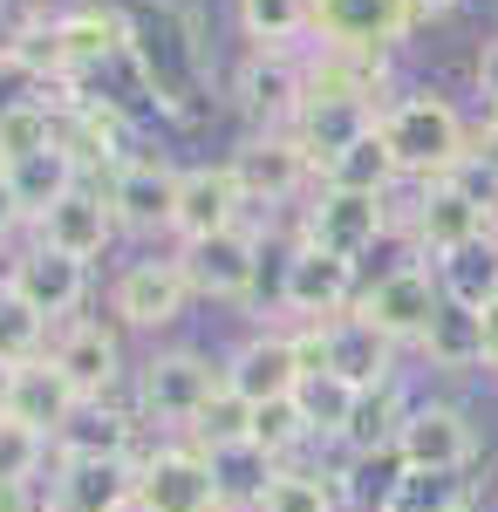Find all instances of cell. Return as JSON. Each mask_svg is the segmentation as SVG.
Masks as SVG:
<instances>
[{"instance_id": "obj_4", "label": "cell", "mask_w": 498, "mask_h": 512, "mask_svg": "<svg viewBox=\"0 0 498 512\" xmlns=\"http://www.w3.org/2000/svg\"><path fill=\"white\" fill-rule=\"evenodd\" d=\"M137 512H226L192 437H157L137 451Z\"/></svg>"}, {"instance_id": "obj_9", "label": "cell", "mask_w": 498, "mask_h": 512, "mask_svg": "<svg viewBox=\"0 0 498 512\" xmlns=\"http://www.w3.org/2000/svg\"><path fill=\"white\" fill-rule=\"evenodd\" d=\"M498 219L478 205V198L464 192L458 178H437V185H417V198H410V212H403V233L417 239L423 267H437L444 253H458V246H471V239H485Z\"/></svg>"}, {"instance_id": "obj_8", "label": "cell", "mask_w": 498, "mask_h": 512, "mask_svg": "<svg viewBox=\"0 0 498 512\" xmlns=\"http://www.w3.org/2000/svg\"><path fill=\"white\" fill-rule=\"evenodd\" d=\"M35 512H137V458H55Z\"/></svg>"}, {"instance_id": "obj_25", "label": "cell", "mask_w": 498, "mask_h": 512, "mask_svg": "<svg viewBox=\"0 0 498 512\" xmlns=\"http://www.w3.org/2000/svg\"><path fill=\"white\" fill-rule=\"evenodd\" d=\"M62 144L76 151L82 171H116V164L130 158V117H123L116 103H103V96H76Z\"/></svg>"}, {"instance_id": "obj_19", "label": "cell", "mask_w": 498, "mask_h": 512, "mask_svg": "<svg viewBox=\"0 0 498 512\" xmlns=\"http://www.w3.org/2000/svg\"><path fill=\"white\" fill-rule=\"evenodd\" d=\"M232 96H239V110L260 130H287L294 110H301V96H307V69L287 48H253L239 62V76H232Z\"/></svg>"}, {"instance_id": "obj_30", "label": "cell", "mask_w": 498, "mask_h": 512, "mask_svg": "<svg viewBox=\"0 0 498 512\" xmlns=\"http://www.w3.org/2000/svg\"><path fill=\"white\" fill-rule=\"evenodd\" d=\"M205 465H212V485H219V506H226V512H253V506H260V492H267V478L280 472L253 437H246V444H219V451H205Z\"/></svg>"}, {"instance_id": "obj_31", "label": "cell", "mask_w": 498, "mask_h": 512, "mask_svg": "<svg viewBox=\"0 0 498 512\" xmlns=\"http://www.w3.org/2000/svg\"><path fill=\"white\" fill-rule=\"evenodd\" d=\"M437 287H444V301H458V308H492L498 301V239H471L458 253H444L437 260Z\"/></svg>"}, {"instance_id": "obj_43", "label": "cell", "mask_w": 498, "mask_h": 512, "mask_svg": "<svg viewBox=\"0 0 498 512\" xmlns=\"http://www.w3.org/2000/svg\"><path fill=\"white\" fill-rule=\"evenodd\" d=\"M478 96H485V110H498V35L478 48Z\"/></svg>"}, {"instance_id": "obj_3", "label": "cell", "mask_w": 498, "mask_h": 512, "mask_svg": "<svg viewBox=\"0 0 498 512\" xmlns=\"http://www.w3.org/2000/svg\"><path fill=\"white\" fill-rule=\"evenodd\" d=\"M294 349H301V376L328 369V376H342V383H355V390L396 383V355H403L362 308H348V315H335V321L294 328Z\"/></svg>"}, {"instance_id": "obj_12", "label": "cell", "mask_w": 498, "mask_h": 512, "mask_svg": "<svg viewBox=\"0 0 498 512\" xmlns=\"http://www.w3.org/2000/svg\"><path fill=\"white\" fill-rule=\"evenodd\" d=\"M178 185H185V171L164 158H123L103 178V192H110V212L123 233H171V219H178Z\"/></svg>"}, {"instance_id": "obj_16", "label": "cell", "mask_w": 498, "mask_h": 512, "mask_svg": "<svg viewBox=\"0 0 498 512\" xmlns=\"http://www.w3.org/2000/svg\"><path fill=\"white\" fill-rule=\"evenodd\" d=\"M0 280H7L41 321H55V328H69L76 308L89 301V267L69 260V253H55V246H28V253H14Z\"/></svg>"}, {"instance_id": "obj_38", "label": "cell", "mask_w": 498, "mask_h": 512, "mask_svg": "<svg viewBox=\"0 0 498 512\" xmlns=\"http://www.w3.org/2000/svg\"><path fill=\"white\" fill-rule=\"evenodd\" d=\"M253 444L267 451L273 465H294L307 444H314L301 403H294V396H280V403H253Z\"/></svg>"}, {"instance_id": "obj_32", "label": "cell", "mask_w": 498, "mask_h": 512, "mask_svg": "<svg viewBox=\"0 0 498 512\" xmlns=\"http://www.w3.org/2000/svg\"><path fill=\"white\" fill-rule=\"evenodd\" d=\"M403 417H410V396H403V376L396 383H376V390L355 396V410H348V431L335 451H376V444H396V431H403Z\"/></svg>"}, {"instance_id": "obj_29", "label": "cell", "mask_w": 498, "mask_h": 512, "mask_svg": "<svg viewBox=\"0 0 498 512\" xmlns=\"http://www.w3.org/2000/svg\"><path fill=\"white\" fill-rule=\"evenodd\" d=\"M314 185H335V192H376L389 198L396 185H403V171H396V158H389L383 130H369V137H355L342 158H328L321 171H314Z\"/></svg>"}, {"instance_id": "obj_20", "label": "cell", "mask_w": 498, "mask_h": 512, "mask_svg": "<svg viewBox=\"0 0 498 512\" xmlns=\"http://www.w3.org/2000/svg\"><path fill=\"white\" fill-rule=\"evenodd\" d=\"M123 233L110 212V192L103 185H76V192L62 198V205H48L35 219V246H55V253H69V260H103L110 253V239Z\"/></svg>"}, {"instance_id": "obj_10", "label": "cell", "mask_w": 498, "mask_h": 512, "mask_svg": "<svg viewBox=\"0 0 498 512\" xmlns=\"http://www.w3.org/2000/svg\"><path fill=\"white\" fill-rule=\"evenodd\" d=\"M355 308L383 328L396 349H417L423 328L437 321V308H444V287H437V267H396V274L383 280H362V294H355Z\"/></svg>"}, {"instance_id": "obj_15", "label": "cell", "mask_w": 498, "mask_h": 512, "mask_svg": "<svg viewBox=\"0 0 498 512\" xmlns=\"http://www.w3.org/2000/svg\"><path fill=\"white\" fill-rule=\"evenodd\" d=\"M417 28L410 0H314V35L342 55H389Z\"/></svg>"}, {"instance_id": "obj_37", "label": "cell", "mask_w": 498, "mask_h": 512, "mask_svg": "<svg viewBox=\"0 0 498 512\" xmlns=\"http://www.w3.org/2000/svg\"><path fill=\"white\" fill-rule=\"evenodd\" d=\"M55 137H62V123H55V110H48L41 96H21V103L0 110V164L35 158V151H48Z\"/></svg>"}, {"instance_id": "obj_46", "label": "cell", "mask_w": 498, "mask_h": 512, "mask_svg": "<svg viewBox=\"0 0 498 512\" xmlns=\"http://www.w3.org/2000/svg\"><path fill=\"white\" fill-rule=\"evenodd\" d=\"M14 226H21V212H14V198H7V185H0V239L14 233Z\"/></svg>"}, {"instance_id": "obj_14", "label": "cell", "mask_w": 498, "mask_h": 512, "mask_svg": "<svg viewBox=\"0 0 498 512\" xmlns=\"http://www.w3.org/2000/svg\"><path fill=\"white\" fill-rule=\"evenodd\" d=\"M226 164L239 178V192H246V205H287L301 185H314V158L301 151L294 130H253Z\"/></svg>"}, {"instance_id": "obj_42", "label": "cell", "mask_w": 498, "mask_h": 512, "mask_svg": "<svg viewBox=\"0 0 498 512\" xmlns=\"http://www.w3.org/2000/svg\"><path fill=\"white\" fill-rule=\"evenodd\" d=\"M471 158L485 164L498 178V110H485V123H478V137H471Z\"/></svg>"}, {"instance_id": "obj_47", "label": "cell", "mask_w": 498, "mask_h": 512, "mask_svg": "<svg viewBox=\"0 0 498 512\" xmlns=\"http://www.w3.org/2000/svg\"><path fill=\"white\" fill-rule=\"evenodd\" d=\"M7 383H14V369L0 362V417H7Z\"/></svg>"}, {"instance_id": "obj_6", "label": "cell", "mask_w": 498, "mask_h": 512, "mask_svg": "<svg viewBox=\"0 0 498 512\" xmlns=\"http://www.w3.org/2000/svg\"><path fill=\"white\" fill-rule=\"evenodd\" d=\"M396 226V205L376 192H335V185H314L301 212V239L307 246H321V253H342V260H369L376 253V239Z\"/></svg>"}, {"instance_id": "obj_36", "label": "cell", "mask_w": 498, "mask_h": 512, "mask_svg": "<svg viewBox=\"0 0 498 512\" xmlns=\"http://www.w3.org/2000/svg\"><path fill=\"white\" fill-rule=\"evenodd\" d=\"M48 342H55V321H41L7 280H0V362L7 369H21V362H41L48 355Z\"/></svg>"}, {"instance_id": "obj_35", "label": "cell", "mask_w": 498, "mask_h": 512, "mask_svg": "<svg viewBox=\"0 0 498 512\" xmlns=\"http://www.w3.org/2000/svg\"><path fill=\"white\" fill-rule=\"evenodd\" d=\"M355 383H342V376H328V369H314V376H301V390H294V403H301L307 431H314V444H342L348 431V410H355Z\"/></svg>"}, {"instance_id": "obj_33", "label": "cell", "mask_w": 498, "mask_h": 512, "mask_svg": "<svg viewBox=\"0 0 498 512\" xmlns=\"http://www.w3.org/2000/svg\"><path fill=\"white\" fill-rule=\"evenodd\" d=\"M253 512H342V492H335V465H280L267 478V492H260V506Z\"/></svg>"}, {"instance_id": "obj_50", "label": "cell", "mask_w": 498, "mask_h": 512, "mask_svg": "<svg viewBox=\"0 0 498 512\" xmlns=\"http://www.w3.org/2000/svg\"><path fill=\"white\" fill-rule=\"evenodd\" d=\"M492 369H498V362H492Z\"/></svg>"}, {"instance_id": "obj_2", "label": "cell", "mask_w": 498, "mask_h": 512, "mask_svg": "<svg viewBox=\"0 0 498 512\" xmlns=\"http://www.w3.org/2000/svg\"><path fill=\"white\" fill-rule=\"evenodd\" d=\"M219 390H226V369L205 349H157L144 369H130V403L157 437H185Z\"/></svg>"}, {"instance_id": "obj_23", "label": "cell", "mask_w": 498, "mask_h": 512, "mask_svg": "<svg viewBox=\"0 0 498 512\" xmlns=\"http://www.w3.org/2000/svg\"><path fill=\"white\" fill-rule=\"evenodd\" d=\"M76 410H82V396H76V383L55 369V355L14 369V383H7V417H14V424H28V431H41L55 444V431H62Z\"/></svg>"}, {"instance_id": "obj_21", "label": "cell", "mask_w": 498, "mask_h": 512, "mask_svg": "<svg viewBox=\"0 0 498 512\" xmlns=\"http://www.w3.org/2000/svg\"><path fill=\"white\" fill-rule=\"evenodd\" d=\"M246 226V192L232 178V164H192L185 185H178V219H171V239H212Z\"/></svg>"}, {"instance_id": "obj_26", "label": "cell", "mask_w": 498, "mask_h": 512, "mask_svg": "<svg viewBox=\"0 0 498 512\" xmlns=\"http://www.w3.org/2000/svg\"><path fill=\"white\" fill-rule=\"evenodd\" d=\"M410 478V458L396 444H376V451H348L335 465V492H342V512H389L396 492Z\"/></svg>"}, {"instance_id": "obj_49", "label": "cell", "mask_w": 498, "mask_h": 512, "mask_svg": "<svg viewBox=\"0 0 498 512\" xmlns=\"http://www.w3.org/2000/svg\"><path fill=\"white\" fill-rule=\"evenodd\" d=\"M0 62H7V41H0Z\"/></svg>"}, {"instance_id": "obj_27", "label": "cell", "mask_w": 498, "mask_h": 512, "mask_svg": "<svg viewBox=\"0 0 498 512\" xmlns=\"http://www.w3.org/2000/svg\"><path fill=\"white\" fill-rule=\"evenodd\" d=\"M55 28V55H62V76L76 82L82 69H103L116 48H123V14L110 7H69V14H48Z\"/></svg>"}, {"instance_id": "obj_39", "label": "cell", "mask_w": 498, "mask_h": 512, "mask_svg": "<svg viewBox=\"0 0 498 512\" xmlns=\"http://www.w3.org/2000/svg\"><path fill=\"white\" fill-rule=\"evenodd\" d=\"M55 465V444L28 424H14V417H0V478L7 485H41Z\"/></svg>"}, {"instance_id": "obj_40", "label": "cell", "mask_w": 498, "mask_h": 512, "mask_svg": "<svg viewBox=\"0 0 498 512\" xmlns=\"http://www.w3.org/2000/svg\"><path fill=\"white\" fill-rule=\"evenodd\" d=\"M198 444V451H219V444H246L253 437V403L246 396H232V390H219L205 410H198V424L185 431Z\"/></svg>"}, {"instance_id": "obj_18", "label": "cell", "mask_w": 498, "mask_h": 512, "mask_svg": "<svg viewBox=\"0 0 498 512\" xmlns=\"http://www.w3.org/2000/svg\"><path fill=\"white\" fill-rule=\"evenodd\" d=\"M219 369H226V390L246 396V403H280V396H294V390H301V349H294V328H253Z\"/></svg>"}, {"instance_id": "obj_17", "label": "cell", "mask_w": 498, "mask_h": 512, "mask_svg": "<svg viewBox=\"0 0 498 512\" xmlns=\"http://www.w3.org/2000/svg\"><path fill=\"white\" fill-rule=\"evenodd\" d=\"M396 451L410 458V472H471L478 465V431L458 403H410Z\"/></svg>"}, {"instance_id": "obj_48", "label": "cell", "mask_w": 498, "mask_h": 512, "mask_svg": "<svg viewBox=\"0 0 498 512\" xmlns=\"http://www.w3.org/2000/svg\"><path fill=\"white\" fill-rule=\"evenodd\" d=\"M458 512H485V506H458Z\"/></svg>"}, {"instance_id": "obj_22", "label": "cell", "mask_w": 498, "mask_h": 512, "mask_svg": "<svg viewBox=\"0 0 498 512\" xmlns=\"http://www.w3.org/2000/svg\"><path fill=\"white\" fill-rule=\"evenodd\" d=\"M144 451V417L137 403H82L76 417L55 431V458H137Z\"/></svg>"}, {"instance_id": "obj_5", "label": "cell", "mask_w": 498, "mask_h": 512, "mask_svg": "<svg viewBox=\"0 0 498 512\" xmlns=\"http://www.w3.org/2000/svg\"><path fill=\"white\" fill-rule=\"evenodd\" d=\"M260 253H267V239L260 226H232V233H212V239H178V267L192 280V301H253V287H260Z\"/></svg>"}, {"instance_id": "obj_13", "label": "cell", "mask_w": 498, "mask_h": 512, "mask_svg": "<svg viewBox=\"0 0 498 512\" xmlns=\"http://www.w3.org/2000/svg\"><path fill=\"white\" fill-rule=\"evenodd\" d=\"M192 308V280L178 260H130L110 287V315L123 328H137V335H157V328H171V321Z\"/></svg>"}, {"instance_id": "obj_11", "label": "cell", "mask_w": 498, "mask_h": 512, "mask_svg": "<svg viewBox=\"0 0 498 512\" xmlns=\"http://www.w3.org/2000/svg\"><path fill=\"white\" fill-rule=\"evenodd\" d=\"M48 355H55V369L76 383L82 403H110V396H123V383H130L123 335H116L110 321H82V315H76L69 328H55Z\"/></svg>"}, {"instance_id": "obj_1", "label": "cell", "mask_w": 498, "mask_h": 512, "mask_svg": "<svg viewBox=\"0 0 498 512\" xmlns=\"http://www.w3.org/2000/svg\"><path fill=\"white\" fill-rule=\"evenodd\" d=\"M376 130H383L389 158H396V171H403L410 185H437V178H451V171L471 158L464 117L444 103V96H430V89L383 103V123H376Z\"/></svg>"}, {"instance_id": "obj_7", "label": "cell", "mask_w": 498, "mask_h": 512, "mask_svg": "<svg viewBox=\"0 0 498 512\" xmlns=\"http://www.w3.org/2000/svg\"><path fill=\"white\" fill-rule=\"evenodd\" d=\"M355 294H362L355 260H342V253H321V246H307V239L294 233V253L280 260V308L294 315V328L348 315V308H355Z\"/></svg>"}, {"instance_id": "obj_45", "label": "cell", "mask_w": 498, "mask_h": 512, "mask_svg": "<svg viewBox=\"0 0 498 512\" xmlns=\"http://www.w3.org/2000/svg\"><path fill=\"white\" fill-rule=\"evenodd\" d=\"M451 7H458V0H410V14H417V28H423V21H444Z\"/></svg>"}, {"instance_id": "obj_34", "label": "cell", "mask_w": 498, "mask_h": 512, "mask_svg": "<svg viewBox=\"0 0 498 512\" xmlns=\"http://www.w3.org/2000/svg\"><path fill=\"white\" fill-rule=\"evenodd\" d=\"M232 14L253 48H294L301 35H314V0H232Z\"/></svg>"}, {"instance_id": "obj_41", "label": "cell", "mask_w": 498, "mask_h": 512, "mask_svg": "<svg viewBox=\"0 0 498 512\" xmlns=\"http://www.w3.org/2000/svg\"><path fill=\"white\" fill-rule=\"evenodd\" d=\"M471 506V478L464 472H410L389 512H458Z\"/></svg>"}, {"instance_id": "obj_24", "label": "cell", "mask_w": 498, "mask_h": 512, "mask_svg": "<svg viewBox=\"0 0 498 512\" xmlns=\"http://www.w3.org/2000/svg\"><path fill=\"white\" fill-rule=\"evenodd\" d=\"M0 185H7V198H14L21 226H35L48 205H62V198L82 185V164H76V151L55 137V144H48V151H35V158L0 164Z\"/></svg>"}, {"instance_id": "obj_44", "label": "cell", "mask_w": 498, "mask_h": 512, "mask_svg": "<svg viewBox=\"0 0 498 512\" xmlns=\"http://www.w3.org/2000/svg\"><path fill=\"white\" fill-rule=\"evenodd\" d=\"M478 321H485V369L498 362V301L492 308H478Z\"/></svg>"}, {"instance_id": "obj_28", "label": "cell", "mask_w": 498, "mask_h": 512, "mask_svg": "<svg viewBox=\"0 0 498 512\" xmlns=\"http://www.w3.org/2000/svg\"><path fill=\"white\" fill-rule=\"evenodd\" d=\"M417 355L430 362V369H444V376H458V369H485V321H478V308L444 301L437 321L423 328Z\"/></svg>"}]
</instances>
